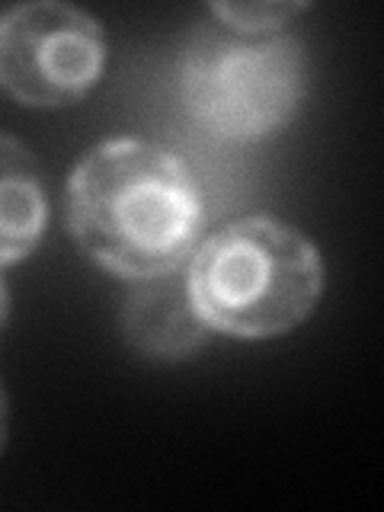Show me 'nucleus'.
<instances>
[{
	"instance_id": "obj_2",
	"label": "nucleus",
	"mask_w": 384,
	"mask_h": 512,
	"mask_svg": "<svg viewBox=\"0 0 384 512\" xmlns=\"http://www.w3.org/2000/svg\"><path fill=\"white\" fill-rule=\"evenodd\" d=\"M186 285L208 330L269 340L311 317L324 292V263L292 224L247 215L192 253Z\"/></svg>"
},
{
	"instance_id": "obj_1",
	"label": "nucleus",
	"mask_w": 384,
	"mask_h": 512,
	"mask_svg": "<svg viewBox=\"0 0 384 512\" xmlns=\"http://www.w3.org/2000/svg\"><path fill=\"white\" fill-rule=\"evenodd\" d=\"M202 192L183 157L144 138H112L68 180V228L96 266L157 279L186 266L202 231Z\"/></svg>"
},
{
	"instance_id": "obj_8",
	"label": "nucleus",
	"mask_w": 384,
	"mask_h": 512,
	"mask_svg": "<svg viewBox=\"0 0 384 512\" xmlns=\"http://www.w3.org/2000/svg\"><path fill=\"white\" fill-rule=\"evenodd\" d=\"M4 442H7V394L4 384H0V452H4Z\"/></svg>"
},
{
	"instance_id": "obj_9",
	"label": "nucleus",
	"mask_w": 384,
	"mask_h": 512,
	"mask_svg": "<svg viewBox=\"0 0 384 512\" xmlns=\"http://www.w3.org/2000/svg\"><path fill=\"white\" fill-rule=\"evenodd\" d=\"M7 314H10V295H7V285L0 282V330L7 324Z\"/></svg>"
},
{
	"instance_id": "obj_4",
	"label": "nucleus",
	"mask_w": 384,
	"mask_h": 512,
	"mask_svg": "<svg viewBox=\"0 0 384 512\" xmlns=\"http://www.w3.org/2000/svg\"><path fill=\"white\" fill-rule=\"evenodd\" d=\"M103 26L87 10L36 0L0 16V87L23 106H68L100 80Z\"/></svg>"
},
{
	"instance_id": "obj_5",
	"label": "nucleus",
	"mask_w": 384,
	"mask_h": 512,
	"mask_svg": "<svg viewBox=\"0 0 384 512\" xmlns=\"http://www.w3.org/2000/svg\"><path fill=\"white\" fill-rule=\"evenodd\" d=\"M125 340L138 356L154 362H183L205 346L208 330L192 304L186 279H138L122 308Z\"/></svg>"
},
{
	"instance_id": "obj_7",
	"label": "nucleus",
	"mask_w": 384,
	"mask_h": 512,
	"mask_svg": "<svg viewBox=\"0 0 384 512\" xmlns=\"http://www.w3.org/2000/svg\"><path fill=\"white\" fill-rule=\"evenodd\" d=\"M301 10H308V4H292V0H279V4H212V13L221 20V26L240 32V36L279 32Z\"/></svg>"
},
{
	"instance_id": "obj_3",
	"label": "nucleus",
	"mask_w": 384,
	"mask_h": 512,
	"mask_svg": "<svg viewBox=\"0 0 384 512\" xmlns=\"http://www.w3.org/2000/svg\"><path fill=\"white\" fill-rule=\"evenodd\" d=\"M304 87V48L288 32L240 36L202 29L180 61V96L202 132L221 141H256L295 116Z\"/></svg>"
},
{
	"instance_id": "obj_6",
	"label": "nucleus",
	"mask_w": 384,
	"mask_h": 512,
	"mask_svg": "<svg viewBox=\"0 0 384 512\" xmlns=\"http://www.w3.org/2000/svg\"><path fill=\"white\" fill-rule=\"evenodd\" d=\"M48 199L39 160L20 138L0 132V266H13L39 247Z\"/></svg>"
}]
</instances>
